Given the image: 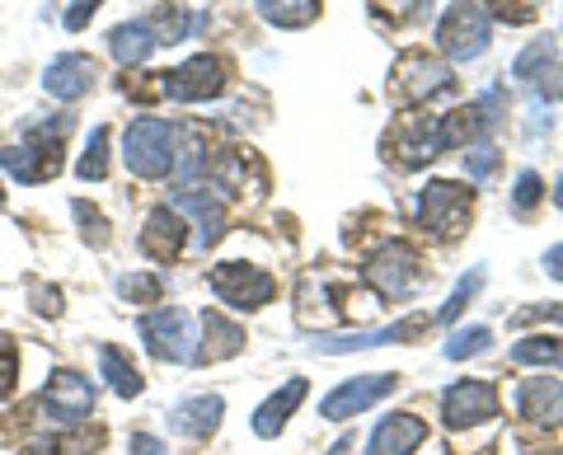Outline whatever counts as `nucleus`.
<instances>
[{
  "label": "nucleus",
  "mask_w": 563,
  "mask_h": 455,
  "mask_svg": "<svg viewBox=\"0 0 563 455\" xmlns=\"http://www.w3.org/2000/svg\"><path fill=\"white\" fill-rule=\"evenodd\" d=\"M225 62L221 57H207V52H198V57H188L179 71L165 76V95L174 103H198V99H217L225 90Z\"/></svg>",
  "instance_id": "1a4fd4ad"
},
{
  "label": "nucleus",
  "mask_w": 563,
  "mask_h": 455,
  "mask_svg": "<svg viewBox=\"0 0 563 455\" xmlns=\"http://www.w3.org/2000/svg\"><path fill=\"white\" fill-rule=\"evenodd\" d=\"M451 66L437 57V52H404V57L395 62V71H390V99L399 103V109H418V103H428L437 95H446L451 90Z\"/></svg>",
  "instance_id": "7ed1b4c3"
},
{
  "label": "nucleus",
  "mask_w": 563,
  "mask_h": 455,
  "mask_svg": "<svg viewBox=\"0 0 563 455\" xmlns=\"http://www.w3.org/2000/svg\"><path fill=\"white\" fill-rule=\"evenodd\" d=\"M544 273L559 277V282H563V244H554V249L544 254Z\"/></svg>",
  "instance_id": "58836bf2"
},
{
  "label": "nucleus",
  "mask_w": 563,
  "mask_h": 455,
  "mask_svg": "<svg viewBox=\"0 0 563 455\" xmlns=\"http://www.w3.org/2000/svg\"><path fill=\"white\" fill-rule=\"evenodd\" d=\"M512 362H521V366H563V339H544V334L521 339L512 347Z\"/></svg>",
  "instance_id": "393cba45"
},
{
  "label": "nucleus",
  "mask_w": 563,
  "mask_h": 455,
  "mask_svg": "<svg viewBox=\"0 0 563 455\" xmlns=\"http://www.w3.org/2000/svg\"><path fill=\"white\" fill-rule=\"evenodd\" d=\"M33 301H38V310H43V314H62V291L38 287V291H33Z\"/></svg>",
  "instance_id": "4c0bfd02"
},
{
  "label": "nucleus",
  "mask_w": 563,
  "mask_h": 455,
  "mask_svg": "<svg viewBox=\"0 0 563 455\" xmlns=\"http://www.w3.org/2000/svg\"><path fill=\"white\" fill-rule=\"evenodd\" d=\"M428 436V423L418 413H390L372 436V455H413Z\"/></svg>",
  "instance_id": "a211bd4d"
},
{
  "label": "nucleus",
  "mask_w": 563,
  "mask_h": 455,
  "mask_svg": "<svg viewBox=\"0 0 563 455\" xmlns=\"http://www.w3.org/2000/svg\"><path fill=\"white\" fill-rule=\"evenodd\" d=\"M207 282L217 291V301H225L231 310H263L277 296V282L254 264H217Z\"/></svg>",
  "instance_id": "0eeeda50"
},
{
  "label": "nucleus",
  "mask_w": 563,
  "mask_h": 455,
  "mask_svg": "<svg viewBox=\"0 0 563 455\" xmlns=\"http://www.w3.org/2000/svg\"><path fill=\"white\" fill-rule=\"evenodd\" d=\"M544 198V179H540V174L536 169H526L521 174V179H517V192H512V207H517V212L526 217V212H536V202Z\"/></svg>",
  "instance_id": "2f4dec72"
},
{
  "label": "nucleus",
  "mask_w": 563,
  "mask_h": 455,
  "mask_svg": "<svg viewBox=\"0 0 563 455\" xmlns=\"http://www.w3.org/2000/svg\"><path fill=\"white\" fill-rule=\"evenodd\" d=\"M174 212L198 217V244H202V249L225 235V198H221L217 188H211V192H207V188H188V192H179Z\"/></svg>",
  "instance_id": "f3484780"
},
{
  "label": "nucleus",
  "mask_w": 563,
  "mask_h": 455,
  "mask_svg": "<svg viewBox=\"0 0 563 455\" xmlns=\"http://www.w3.org/2000/svg\"><path fill=\"white\" fill-rule=\"evenodd\" d=\"M479 287H484V273H479V268H474L470 277H461V287L451 291V301L442 306V314H437V324H451L455 314H461V310H465V306L474 301V291H479Z\"/></svg>",
  "instance_id": "c756f323"
},
{
  "label": "nucleus",
  "mask_w": 563,
  "mask_h": 455,
  "mask_svg": "<svg viewBox=\"0 0 563 455\" xmlns=\"http://www.w3.org/2000/svg\"><path fill=\"white\" fill-rule=\"evenodd\" d=\"M90 409H95V385L76 371H57L38 399V413L47 423H80V418H90Z\"/></svg>",
  "instance_id": "9b49d317"
},
{
  "label": "nucleus",
  "mask_w": 563,
  "mask_h": 455,
  "mask_svg": "<svg viewBox=\"0 0 563 455\" xmlns=\"http://www.w3.org/2000/svg\"><path fill=\"white\" fill-rule=\"evenodd\" d=\"M554 202H559V207H563V179H559V184H554Z\"/></svg>",
  "instance_id": "ea45409f"
},
{
  "label": "nucleus",
  "mask_w": 563,
  "mask_h": 455,
  "mask_svg": "<svg viewBox=\"0 0 563 455\" xmlns=\"http://www.w3.org/2000/svg\"><path fill=\"white\" fill-rule=\"evenodd\" d=\"M428 5H432V0H372L376 20H385V24H413Z\"/></svg>",
  "instance_id": "cd10ccee"
},
{
  "label": "nucleus",
  "mask_w": 563,
  "mask_h": 455,
  "mask_svg": "<svg viewBox=\"0 0 563 455\" xmlns=\"http://www.w3.org/2000/svg\"><path fill=\"white\" fill-rule=\"evenodd\" d=\"M76 217H80V225H85V240L109 244V221H103L99 212H90V202H76Z\"/></svg>",
  "instance_id": "72a5a7b5"
},
{
  "label": "nucleus",
  "mask_w": 563,
  "mask_h": 455,
  "mask_svg": "<svg viewBox=\"0 0 563 455\" xmlns=\"http://www.w3.org/2000/svg\"><path fill=\"white\" fill-rule=\"evenodd\" d=\"M141 343L155 362H192V334L184 310H151L141 314Z\"/></svg>",
  "instance_id": "6e6552de"
},
{
  "label": "nucleus",
  "mask_w": 563,
  "mask_h": 455,
  "mask_svg": "<svg viewBox=\"0 0 563 455\" xmlns=\"http://www.w3.org/2000/svg\"><path fill=\"white\" fill-rule=\"evenodd\" d=\"M484 47H488V14L474 0L446 5V14L437 20V52L451 62H470V57H484Z\"/></svg>",
  "instance_id": "423d86ee"
},
{
  "label": "nucleus",
  "mask_w": 563,
  "mask_h": 455,
  "mask_svg": "<svg viewBox=\"0 0 563 455\" xmlns=\"http://www.w3.org/2000/svg\"><path fill=\"white\" fill-rule=\"evenodd\" d=\"M109 47H113V57H118L122 66H141L155 47H161V38H155V29H151L146 20H136V24H118V29L109 33Z\"/></svg>",
  "instance_id": "4be33fe9"
},
{
  "label": "nucleus",
  "mask_w": 563,
  "mask_h": 455,
  "mask_svg": "<svg viewBox=\"0 0 563 455\" xmlns=\"http://www.w3.org/2000/svg\"><path fill=\"white\" fill-rule=\"evenodd\" d=\"M0 198H5V188H0Z\"/></svg>",
  "instance_id": "a19ab883"
},
{
  "label": "nucleus",
  "mask_w": 563,
  "mask_h": 455,
  "mask_svg": "<svg viewBox=\"0 0 563 455\" xmlns=\"http://www.w3.org/2000/svg\"><path fill=\"white\" fill-rule=\"evenodd\" d=\"M14 380H20V347H14V339L0 334V399L14 390Z\"/></svg>",
  "instance_id": "473e14b6"
},
{
  "label": "nucleus",
  "mask_w": 563,
  "mask_h": 455,
  "mask_svg": "<svg viewBox=\"0 0 563 455\" xmlns=\"http://www.w3.org/2000/svg\"><path fill=\"white\" fill-rule=\"evenodd\" d=\"M99 371H103V380L113 385V395H122V399H136V395H141V385H146V380H141V371L118 353L113 343H103V347H99Z\"/></svg>",
  "instance_id": "5701e85b"
},
{
  "label": "nucleus",
  "mask_w": 563,
  "mask_h": 455,
  "mask_svg": "<svg viewBox=\"0 0 563 455\" xmlns=\"http://www.w3.org/2000/svg\"><path fill=\"white\" fill-rule=\"evenodd\" d=\"M258 14L277 29H306L320 14V0H254Z\"/></svg>",
  "instance_id": "b1692460"
},
{
  "label": "nucleus",
  "mask_w": 563,
  "mask_h": 455,
  "mask_svg": "<svg viewBox=\"0 0 563 455\" xmlns=\"http://www.w3.org/2000/svg\"><path fill=\"white\" fill-rule=\"evenodd\" d=\"M517 409L521 418H531V423H559L563 418V380H526L521 395H517Z\"/></svg>",
  "instance_id": "412c9836"
},
{
  "label": "nucleus",
  "mask_w": 563,
  "mask_h": 455,
  "mask_svg": "<svg viewBox=\"0 0 563 455\" xmlns=\"http://www.w3.org/2000/svg\"><path fill=\"white\" fill-rule=\"evenodd\" d=\"M488 343H493V329H484V324L455 329L451 343H446V357H451V362H465V357H474V353H484Z\"/></svg>",
  "instance_id": "bb28decb"
},
{
  "label": "nucleus",
  "mask_w": 563,
  "mask_h": 455,
  "mask_svg": "<svg viewBox=\"0 0 563 455\" xmlns=\"http://www.w3.org/2000/svg\"><path fill=\"white\" fill-rule=\"evenodd\" d=\"M118 291L128 296V301H136V306H155L161 301V277H141V273H132V277H118Z\"/></svg>",
  "instance_id": "c85d7f7f"
},
{
  "label": "nucleus",
  "mask_w": 563,
  "mask_h": 455,
  "mask_svg": "<svg viewBox=\"0 0 563 455\" xmlns=\"http://www.w3.org/2000/svg\"><path fill=\"white\" fill-rule=\"evenodd\" d=\"M132 455H165V446L155 442V436H146V432H132Z\"/></svg>",
  "instance_id": "e433bc0d"
},
{
  "label": "nucleus",
  "mask_w": 563,
  "mask_h": 455,
  "mask_svg": "<svg viewBox=\"0 0 563 455\" xmlns=\"http://www.w3.org/2000/svg\"><path fill=\"white\" fill-rule=\"evenodd\" d=\"M244 347V329L231 324L221 310H202V347L192 353V362H225Z\"/></svg>",
  "instance_id": "6ab92c4d"
},
{
  "label": "nucleus",
  "mask_w": 563,
  "mask_h": 455,
  "mask_svg": "<svg viewBox=\"0 0 563 455\" xmlns=\"http://www.w3.org/2000/svg\"><path fill=\"white\" fill-rule=\"evenodd\" d=\"M531 320H563V306H544V310H521V314H512V324H531Z\"/></svg>",
  "instance_id": "c9c22d12"
},
{
  "label": "nucleus",
  "mask_w": 563,
  "mask_h": 455,
  "mask_svg": "<svg viewBox=\"0 0 563 455\" xmlns=\"http://www.w3.org/2000/svg\"><path fill=\"white\" fill-rule=\"evenodd\" d=\"M390 151L399 155V165H428L437 160L446 146H442V118H418V122H404V127L390 136ZM390 155V160H395Z\"/></svg>",
  "instance_id": "4468645a"
},
{
  "label": "nucleus",
  "mask_w": 563,
  "mask_h": 455,
  "mask_svg": "<svg viewBox=\"0 0 563 455\" xmlns=\"http://www.w3.org/2000/svg\"><path fill=\"white\" fill-rule=\"evenodd\" d=\"M66 132H70V118L43 122V127H33L20 146L0 151V165H5L20 184H43V179H52V174L62 169V136Z\"/></svg>",
  "instance_id": "f03ea898"
},
{
  "label": "nucleus",
  "mask_w": 563,
  "mask_h": 455,
  "mask_svg": "<svg viewBox=\"0 0 563 455\" xmlns=\"http://www.w3.org/2000/svg\"><path fill=\"white\" fill-rule=\"evenodd\" d=\"M103 5V0H70V10H66V29L70 33H80L85 24H90V14Z\"/></svg>",
  "instance_id": "f704fd0d"
},
{
  "label": "nucleus",
  "mask_w": 563,
  "mask_h": 455,
  "mask_svg": "<svg viewBox=\"0 0 563 455\" xmlns=\"http://www.w3.org/2000/svg\"><path fill=\"white\" fill-rule=\"evenodd\" d=\"M76 174H80V179L85 184H99L103 179V174H109V127H95L90 132V146H85V160L76 165Z\"/></svg>",
  "instance_id": "a878e982"
},
{
  "label": "nucleus",
  "mask_w": 563,
  "mask_h": 455,
  "mask_svg": "<svg viewBox=\"0 0 563 455\" xmlns=\"http://www.w3.org/2000/svg\"><path fill=\"white\" fill-rule=\"evenodd\" d=\"M366 282L376 287L380 301H409V296L428 282V268H422V254L409 240H390L372 264H366Z\"/></svg>",
  "instance_id": "20e7f679"
},
{
  "label": "nucleus",
  "mask_w": 563,
  "mask_h": 455,
  "mask_svg": "<svg viewBox=\"0 0 563 455\" xmlns=\"http://www.w3.org/2000/svg\"><path fill=\"white\" fill-rule=\"evenodd\" d=\"M122 160L136 179H165L179 160V132L165 118H136L122 136Z\"/></svg>",
  "instance_id": "f257e3e1"
},
{
  "label": "nucleus",
  "mask_w": 563,
  "mask_h": 455,
  "mask_svg": "<svg viewBox=\"0 0 563 455\" xmlns=\"http://www.w3.org/2000/svg\"><path fill=\"white\" fill-rule=\"evenodd\" d=\"M474 212V192L465 184H451V179H432L428 188L418 192V225L437 240H455L470 225Z\"/></svg>",
  "instance_id": "39448f33"
},
{
  "label": "nucleus",
  "mask_w": 563,
  "mask_h": 455,
  "mask_svg": "<svg viewBox=\"0 0 563 455\" xmlns=\"http://www.w3.org/2000/svg\"><path fill=\"white\" fill-rule=\"evenodd\" d=\"M221 413H225L221 395H192V399H184V404H174L169 432H174V436H188V442H207V436L217 432Z\"/></svg>",
  "instance_id": "2eb2a0df"
},
{
  "label": "nucleus",
  "mask_w": 563,
  "mask_h": 455,
  "mask_svg": "<svg viewBox=\"0 0 563 455\" xmlns=\"http://www.w3.org/2000/svg\"><path fill=\"white\" fill-rule=\"evenodd\" d=\"M395 385H399V376H362V380H347V385H339V390L324 399L320 413L333 418V423H343V418H357V413H366L372 404H380L385 395H395Z\"/></svg>",
  "instance_id": "ddd939ff"
},
{
  "label": "nucleus",
  "mask_w": 563,
  "mask_h": 455,
  "mask_svg": "<svg viewBox=\"0 0 563 455\" xmlns=\"http://www.w3.org/2000/svg\"><path fill=\"white\" fill-rule=\"evenodd\" d=\"M488 418H498V390L488 380H455L442 395V423L446 428H479Z\"/></svg>",
  "instance_id": "9d476101"
},
{
  "label": "nucleus",
  "mask_w": 563,
  "mask_h": 455,
  "mask_svg": "<svg viewBox=\"0 0 563 455\" xmlns=\"http://www.w3.org/2000/svg\"><path fill=\"white\" fill-rule=\"evenodd\" d=\"M540 14V0H493V20L503 24H531Z\"/></svg>",
  "instance_id": "7c9ffc66"
},
{
  "label": "nucleus",
  "mask_w": 563,
  "mask_h": 455,
  "mask_svg": "<svg viewBox=\"0 0 563 455\" xmlns=\"http://www.w3.org/2000/svg\"><path fill=\"white\" fill-rule=\"evenodd\" d=\"M306 390H310L306 380H287V385H282L277 395H268V399H263V404H258V413H254V432H258V436H277L282 428H287V418H291L296 409H301Z\"/></svg>",
  "instance_id": "aec40b11"
},
{
  "label": "nucleus",
  "mask_w": 563,
  "mask_h": 455,
  "mask_svg": "<svg viewBox=\"0 0 563 455\" xmlns=\"http://www.w3.org/2000/svg\"><path fill=\"white\" fill-rule=\"evenodd\" d=\"M95 80H99V62L85 57V52H66V57H57L43 71V90L62 103H76L95 90Z\"/></svg>",
  "instance_id": "f8f14e48"
},
{
  "label": "nucleus",
  "mask_w": 563,
  "mask_h": 455,
  "mask_svg": "<svg viewBox=\"0 0 563 455\" xmlns=\"http://www.w3.org/2000/svg\"><path fill=\"white\" fill-rule=\"evenodd\" d=\"M141 249L155 264H174L184 254V217L174 207H155L146 217V231H141Z\"/></svg>",
  "instance_id": "dca6fc26"
}]
</instances>
